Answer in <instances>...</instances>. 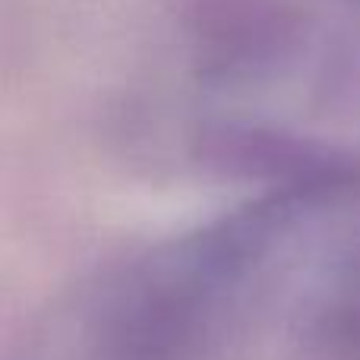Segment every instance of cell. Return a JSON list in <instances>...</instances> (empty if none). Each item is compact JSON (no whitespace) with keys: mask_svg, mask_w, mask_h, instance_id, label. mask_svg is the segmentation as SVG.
Wrapping results in <instances>:
<instances>
[{"mask_svg":"<svg viewBox=\"0 0 360 360\" xmlns=\"http://www.w3.org/2000/svg\"><path fill=\"white\" fill-rule=\"evenodd\" d=\"M323 171L285 184L231 215L180 234L130 262L98 307L108 360H196L256 291L288 237L348 190Z\"/></svg>","mask_w":360,"mask_h":360,"instance_id":"6da1fadb","label":"cell"},{"mask_svg":"<svg viewBox=\"0 0 360 360\" xmlns=\"http://www.w3.org/2000/svg\"><path fill=\"white\" fill-rule=\"evenodd\" d=\"M310 360H360V247L338 266L307 326Z\"/></svg>","mask_w":360,"mask_h":360,"instance_id":"7a4b0ae2","label":"cell"}]
</instances>
